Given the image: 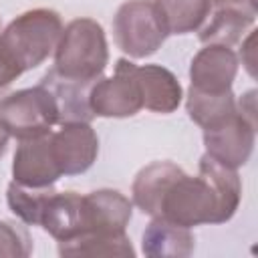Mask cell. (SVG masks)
I'll return each instance as SVG.
<instances>
[{
    "mask_svg": "<svg viewBox=\"0 0 258 258\" xmlns=\"http://www.w3.org/2000/svg\"><path fill=\"white\" fill-rule=\"evenodd\" d=\"M50 147L62 175L85 173L99 155V137L91 123H62L58 131H50Z\"/></svg>",
    "mask_w": 258,
    "mask_h": 258,
    "instance_id": "10",
    "label": "cell"
},
{
    "mask_svg": "<svg viewBox=\"0 0 258 258\" xmlns=\"http://www.w3.org/2000/svg\"><path fill=\"white\" fill-rule=\"evenodd\" d=\"M83 228L79 236H117L125 234L133 218V202L119 189L103 187L83 196ZM77 236V238H79Z\"/></svg>",
    "mask_w": 258,
    "mask_h": 258,
    "instance_id": "9",
    "label": "cell"
},
{
    "mask_svg": "<svg viewBox=\"0 0 258 258\" xmlns=\"http://www.w3.org/2000/svg\"><path fill=\"white\" fill-rule=\"evenodd\" d=\"M32 252L28 230L12 220H0V258H26Z\"/></svg>",
    "mask_w": 258,
    "mask_h": 258,
    "instance_id": "21",
    "label": "cell"
},
{
    "mask_svg": "<svg viewBox=\"0 0 258 258\" xmlns=\"http://www.w3.org/2000/svg\"><path fill=\"white\" fill-rule=\"evenodd\" d=\"M256 22V6L252 0H210V10L198 28L204 44H238Z\"/></svg>",
    "mask_w": 258,
    "mask_h": 258,
    "instance_id": "8",
    "label": "cell"
},
{
    "mask_svg": "<svg viewBox=\"0 0 258 258\" xmlns=\"http://www.w3.org/2000/svg\"><path fill=\"white\" fill-rule=\"evenodd\" d=\"M48 95L52 97L56 109H58V123H71V121H87L95 117L91 107H89V83L73 81L67 77H60L54 69H50L40 83Z\"/></svg>",
    "mask_w": 258,
    "mask_h": 258,
    "instance_id": "15",
    "label": "cell"
},
{
    "mask_svg": "<svg viewBox=\"0 0 258 258\" xmlns=\"http://www.w3.org/2000/svg\"><path fill=\"white\" fill-rule=\"evenodd\" d=\"M194 246L191 228L173 224L165 218H151L141 236V250L149 258H187Z\"/></svg>",
    "mask_w": 258,
    "mask_h": 258,
    "instance_id": "16",
    "label": "cell"
},
{
    "mask_svg": "<svg viewBox=\"0 0 258 258\" xmlns=\"http://www.w3.org/2000/svg\"><path fill=\"white\" fill-rule=\"evenodd\" d=\"M62 32L60 14L52 8H32L18 14L0 32V58L18 79L42 64L56 48Z\"/></svg>",
    "mask_w": 258,
    "mask_h": 258,
    "instance_id": "2",
    "label": "cell"
},
{
    "mask_svg": "<svg viewBox=\"0 0 258 258\" xmlns=\"http://www.w3.org/2000/svg\"><path fill=\"white\" fill-rule=\"evenodd\" d=\"M185 111L189 119L196 125H200L204 131V129L216 127L218 123L234 115L238 111V105H236V97L232 91L204 93V91H196L189 87L185 95Z\"/></svg>",
    "mask_w": 258,
    "mask_h": 258,
    "instance_id": "17",
    "label": "cell"
},
{
    "mask_svg": "<svg viewBox=\"0 0 258 258\" xmlns=\"http://www.w3.org/2000/svg\"><path fill=\"white\" fill-rule=\"evenodd\" d=\"M153 2L165 24L167 34L196 32L210 10V0H153Z\"/></svg>",
    "mask_w": 258,
    "mask_h": 258,
    "instance_id": "18",
    "label": "cell"
},
{
    "mask_svg": "<svg viewBox=\"0 0 258 258\" xmlns=\"http://www.w3.org/2000/svg\"><path fill=\"white\" fill-rule=\"evenodd\" d=\"M256 141V121L248 119L240 109L218 123L216 127L204 129L206 153L228 167H242L252 151Z\"/></svg>",
    "mask_w": 258,
    "mask_h": 258,
    "instance_id": "7",
    "label": "cell"
},
{
    "mask_svg": "<svg viewBox=\"0 0 258 258\" xmlns=\"http://www.w3.org/2000/svg\"><path fill=\"white\" fill-rule=\"evenodd\" d=\"M89 107L95 117L125 119L143 109V97L135 79V62L119 58L113 77H99L89 89Z\"/></svg>",
    "mask_w": 258,
    "mask_h": 258,
    "instance_id": "6",
    "label": "cell"
},
{
    "mask_svg": "<svg viewBox=\"0 0 258 258\" xmlns=\"http://www.w3.org/2000/svg\"><path fill=\"white\" fill-rule=\"evenodd\" d=\"M238 54L232 46L206 44L196 52L189 64V87L204 93H226L238 75Z\"/></svg>",
    "mask_w": 258,
    "mask_h": 258,
    "instance_id": "11",
    "label": "cell"
},
{
    "mask_svg": "<svg viewBox=\"0 0 258 258\" xmlns=\"http://www.w3.org/2000/svg\"><path fill=\"white\" fill-rule=\"evenodd\" d=\"M58 254L60 256H73V258H83V256H135L133 244L127 234H117V236H79L69 242H58Z\"/></svg>",
    "mask_w": 258,
    "mask_h": 258,
    "instance_id": "19",
    "label": "cell"
},
{
    "mask_svg": "<svg viewBox=\"0 0 258 258\" xmlns=\"http://www.w3.org/2000/svg\"><path fill=\"white\" fill-rule=\"evenodd\" d=\"M135 79L139 83L145 109L167 115L181 105L183 89L169 69L161 64H135Z\"/></svg>",
    "mask_w": 258,
    "mask_h": 258,
    "instance_id": "13",
    "label": "cell"
},
{
    "mask_svg": "<svg viewBox=\"0 0 258 258\" xmlns=\"http://www.w3.org/2000/svg\"><path fill=\"white\" fill-rule=\"evenodd\" d=\"M252 42H254V32H250L248 34V38H246V42H242V50H246L248 54H250V50H252ZM242 64H246V69H248V73L254 77V58H242Z\"/></svg>",
    "mask_w": 258,
    "mask_h": 258,
    "instance_id": "22",
    "label": "cell"
},
{
    "mask_svg": "<svg viewBox=\"0 0 258 258\" xmlns=\"http://www.w3.org/2000/svg\"><path fill=\"white\" fill-rule=\"evenodd\" d=\"M165 24L153 0H127L113 16V38L131 58L151 56L167 38Z\"/></svg>",
    "mask_w": 258,
    "mask_h": 258,
    "instance_id": "4",
    "label": "cell"
},
{
    "mask_svg": "<svg viewBox=\"0 0 258 258\" xmlns=\"http://www.w3.org/2000/svg\"><path fill=\"white\" fill-rule=\"evenodd\" d=\"M131 198L143 214L185 228L224 224L240 206L242 181L234 167L204 153L198 175L185 173L173 161H153L141 167L133 179Z\"/></svg>",
    "mask_w": 258,
    "mask_h": 258,
    "instance_id": "1",
    "label": "cell"
},
{
    "mask_svg": "<svg viewBox=\"0 0 258 258\" xmlns=\"http://www.w3.org/2000/svg\"><path fill=\"white\" fill-rule=\"evenodd\" d=\"M58 123V109L42 85L20 89L0 101V125L18 141L50 133Z\"/></svg>",
    "mask_w": 258,
    "mask_h": 258,
    "instance_id": "5",
    "label": "cell"
},
{
    "mask_svg": "<svg viewBox=\"0 0 258 258\" xmlns=\"http://www.w3.org/2000/svg\"><path fill=\"white\" fill-rule=\"evenodd\" d=\"M83 196L77 191H52L42 208L38 226L56 242L75 240L83 228Z\"/></svg>",
    "mask_w": 258,
    "mask_h": 258,
    "instance_id": "14",
    "label": "cell"
},
{
    "mask_svg": "<svg viewBox=\"0 0 258 258\" xmlns=\"http://www.w3.org/2000/svg\"><path fill=\"white\" fill-rule=\"evenodd\" d=\"M62 177L50 147V133L18 143L12 159V179L30 187H48Z\"/></svg>",
    "mask_w": 258,
    "mask_h": 258,
    "instance_id": "12",
    "label": "cell"
},
{
    "mask_svg": "<svg viewBox=\"0 0 258 258\" xmlns=\"http://www.w3.org/2000/svg\"><path fill=\"white\" fill-rule=\"evenodd\" d=\"M8 139H10V135L6 133V129L0 125V157L6 153V147H8Z\"/></svg>",
    "mask_w": 258,
    "mask_h": 258,
    "instance_id": "24",
    "label": "cell"
},
{
    "mask_svg": "<svg viewBox=\"0 0 258 258\" xmlns=\"http://www.w3.org/2000/svg\"><path fill=\"white\" fill-rule=\"evenodd\" d=\"M0 32H2V24H0ZM12 81H16V77L8 71V67L2 62V58H0V89L2 87H8Z\"/></svg>",
    "mask_w": 258,
    "mask_h": 258,
    "instance_id": "23",
    "label": "cell"
},
{
    "mask_svg": "<svg viewBox=\"0 0 258 258\" xmlns=\"http://www.w3.org/2000/svg\"><path fill=\"white\" fill-rule=\"evenodd\" d=\"M52 191H54V185L30 187V185H22V183L12 179L8 183V189H6V202H8L10 212L20 222H24L28 226H38L44 202Z\"/></svg>",
    "mask_w": 258,
    "mask_h": 258,
    "instance_id": "20",
    "label": "cell"
},
{
    "mask_svg": "<svg viewBox=\"0 0 258 258\" xmlns=\"http://www.w3.org/2000/svg\"><path fill=\"white\" fill-rule=\"evenodd\" d=\"M109 46L103 26L93 18H75L62 26L54 48V71L60 77L93 85L107 69Z\"/></svg>",
    "mask_w": 258,
    "mask_h": 258,
    "instance_id": "3",
    "label": "cell"
}]
</instances>
